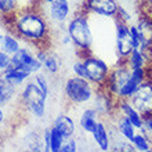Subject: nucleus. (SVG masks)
<instances>
[{
    "mask_svg": "<svg viewBox=\"0 0 152 152\" xmlns=\"http://www.w3.org/2000/svg\"><path fill=\"white\" fill-rule=\"evenodd\" d=\"M8 32H12L21 40L29 44L43 47L51 33V22L44 14L43 8L36 6L20 7L14 14L7 17Z\"/></svg>",
    "mask_w": 152,
    "mask_h": 152,
    "instance_id": "f257e3e1",
    "label": "nucleus"
},
{
    "mask_svg": "<svg viewBox=\"0 0 152 152\" xmlns=\"http://www.w3.org/2000/svg\"><path fill=\"white\" fill-rule=\"evenodd\" d=\"M66 32L71 36L72 46L79 57L90 54L94 44V33L90 24V14L82 8H76L73 15L66 22Z\"/></svg>",
    "mask_w": 152,
    "mask_h": 152,
    "instance_id": "f03ea898",
    "label": "nucleus"
},
{
    "mask_svg": "<svg viewBox=\"0 0 152 152\" xmlns=\"http://www.w3.org/2000/svg\"><path fill=\"white\" fill-rule=\"evenodd\" d=\"M18 98L25 111L31 113L33 118L42 119L46 115V102H47L48 96L44 94V91L37 86V83L33 79H29V82H26L22 86Z\"/></svg>",
    "mask_w": 152,
    "mask_h": 152,
    "instance_id": "7ed1b4c3",
    "label": "nucleus"
},
{
    "mask_svg": "<svg viewBox=\"0 0 152 152\" xmlns=\"http://www.w3.org/2000/svg\"><path fill=\"white\" fill-rule=\"evenodd\" d=\"M96 91L97 87L86 77L73 75L65 80L64 96L69 104L76 105V107L91 102L96 96Z\"/></svg>",
    "mask_w": 152,
    "mask_h": 152,
    "instance_id": "20e7f679",
    "label": "nucleus"
},
{
    "mask_svg": "<svg viewBox=\"0 0 152 152\" xmlns=\"http://www.w3.org/2000/svg\"><path fill=\"white\" fill-rule=\"evenodd\" d=\"M83 60L84 71H86V79L91 82L97 88L104 87L107 80H108L109 72H111V65L98 56H94L93 53L80 57Z\"/></svg>",
    "mask_w": 152,
    "mask_h": 152,
    "instance_id": "39448f33",
    "label": "nucleus"
},
{
    "mask_svg": "<svg viewBox=\"0 0 152 152\" xmlns=\"http://www.w3.org/2000/svg\"><path fill=\"white\" fill-rule=\"evenodd\" d=\"M115 24V51L116 58L119 61H126L129 54L133 51L134 47V42H133L132 33H130V24L123 22L119 20H113Z\"/></svg>",
    "mask_w": 152,
    "mask_h": 152,
    "instance_id": "423d86ee",
    "label": "nucleus"
},
{
    "mask_svg": "<svg viewBox=\"0 0 152 152\" xmlns=\"http://www.w3.org/2000/svg\"><path fill=\"white\" fill-rule=\"evenodd\" d=\"M77 8H82L90 15L115 20L119 8V1L118 0H83L82 6H79Z\"/></svg>",
    "mask_w": 152,
    "mask_h": 152,
    "instance_id": "0eeeda50",
    "label": "nucleus"
},
{
    "mask_svg": "<svg viewBox=\"0 0 152 152\" xmlns=\"http://www.w3.org/2000/svg\"><path fill=\"white\" fill-rule=\"evenodd\" d=\"M11 65L22 71H26L32 76L43 69V62H40L35 57V51L25 46H22L18 51L11 56Z\"/></svg>",
    "mask_w": 152,
    "mask_h": 152,
    "instance_id": "6e6552de",
    "label": "nucleus"
},
{
    "mask_svg": "<svg viewBox=\"0 0 152 152\" xmlns=\"http://www.w3.org/2000/svg\"><path fill=\"white\" fill-rule=\"evenodd\" d=\"M43 8L44 14L48 18L50 22L57 24L62 26L69 21V18L72 17V6L71 1H64V0H56L51 4H48Z\"/></svg>",
    "mask_w": 152,
    "mask_h": 152,
    "instance_id": "1a4fd4ad",
    "label": "nucleus"
},
{
    "mask_svg": "<svg viewBox=\"0 0 152 152\" xmlns=\"http://www.w3.org/2000/svg\"><path fill=\"white\" fill-rule=\"evenodd\" d=\"M132 104L142 116L152 115V82L147 79L141 84L134 96L130 98Z\"/></svg>",
    "mask_w": 152,
    "mask_h": 152,
    "instance_id": "9d476101",
    "label": "nucleus"
},
{
    "mask_svg": "<svg viewBox=\"0 0 152 152\" xmlns=\"http://www.w3.org/2000/svg\"><path fill=\"white\" fill-rule=\"evenodd\" d=\"M91 138L100 151H111V142H112L111 127L108 124H105L104 119H100L97 122L96 127L93 129L91 132Z\"/></svg>",
    "mask_w": 152,
    "mask_h": 152,
    "instance_id": "9b49d317",
    "label": "nucleus"
},
{
    "mask_svg": "<svg viewBox=\"0 0 152 152\" xmlns=\"http://www.w3.org/2000/svg\"><path fill=\"white\" fill-rule=\"evenodd\" d=\"M101 119V115L98 113L94 107H88V108H84L80 113L79 118V127L80 130L86 134H91L93 129L96 127L97 122Z\"/></svg>",
    "mask_w": 152,
    "mask_h": 152,
    "instance_id": "f8f14e48",
    "label": "nucleus"
},
{
    "mask_svg": "<svg viewBox=\"0 0 152 152\" xmlns=\"http://www.w3.org/2000/svg\"><path fill=\"white\" fill-rule=\"evenodd\" d=\"M53 127H56L58 132L62 134L64 138L73 137L76 133V122L72 116L66 115V113H60L56 119L53 120Z\"/></svg>",
    "mask_w": 152,
    "mask_h": 152,
    "instance_id": "ddd939ff",
    "label": "nucleus"
},
{
    "mask_svg": "<svg viewBox=\"0 0 152 152\" xmlns=\"http://www.w3.org/2000/svg\"><path fill=\"white\" fill-rule=\"evenodd\" d=\"M0 76H3L4 79L8 80L10 83H12L14 86H17V87L24 86V84L32 77V75L29 72L22 71V69H20V68H15V66H12V65H10L7 69L1 71Z\"/></svg>",
    "mask_w": 152,
    "mask_h": 152,
    "instance_id": "4468645a",
    "label": "nucleus"
},
{
    "mask_svg": "<svg viewBox=\"0 0 152 152\" xmlns=\"http://www.w3.org/2000/svg\"><path fill=\"white\" fill-rule=\"evenodd\" d=\"M21 46V39H18V36H15L12 32L8 33H0V50L8 53L10 56H12L14 53H17Z\"/></svg>",
    "mask_w": 152,
    "mask_h": 152,
    "instance_id": "2eb2a0df",
    "label": "nucleus"
},
{
    "mask_svg": "<svg viewBox=\"0 0 152 152\" xmlns=\"http://www.w3.org/2000/svg\"><path fill=\"white\" fill-rule=\"evenodd\" d=\"M17 97V86L0 76V107H6Z\"/></svg>",
    "mask_w": 152,
    "mask_h": 152,
    "instance_id": "dca6fc26",
    "label": "nucleus"
},
{
    "mask_svg": "<svg viewBox=\"0 0 152 152\" xmlns=\"http://www.w3.org/2000/svg\"><path fill=\"white\" fill-rule=\"evenodd\" d=\"M126 62L132 69L147 68V65L149 64V56L142 51L141 48H133V51L126 58Z\"/></svg>",
    "mask_w": 152,
    "mask_h": 152,
    "instance_id": "f3484780",
    "label": "nucleus"
},
{
    "mask_svg": "<svg viewBox=\"0 0 152 152\" xmlns=\"http://www.w3.org/2000/svg\"><path fill=\"white\" fill-rule=\"evenodd\" d=\"M132 142H133V145H134V148H136L137 152H151L152 151V142L140 132V130L136 133V136H134Z\"/></svg>",
    "mask_w": 152,
    "mask_h": 152,
    "instance_id": "a211bd4d",
    "label": "nucleus"
},
{
    "mask_svg": "<svg viewBox=\"0 0 152 152\" xmlns=\"http://www.w3.org/2000/svg\"><path fill=\"white\" fill-rule=\"evenodd\" d=\"M18 0H0V15L10 17L18 10Z\"/></svg>",
    "mask_w": 152,
    "mask_h": 152,
    "instance_id": "6ab92c4d",
    "label": "nucleus"
},
{
    "mask_svg": "<svg viewBox=\"0 0 152 152\" xmlns=\"http://www.w3.org/2000/svg\"><path fill=\"white\" fill-rule=\"evenodd\" d=\"M43 69L48 75H57L60 71V61L54 54H48V57L46 58V61L43 62Z\"/></svg>",
    "mask_w": 152,
    "mask_h": 152,
    "instance_id": "aec40b11",
    "label": "nucleus"
},
{
    "mask_svg": "<svg viewBox=\"0 0 152 152\" xmlns=\"http://www.w3.org/2000/svg\"><path fill=\"white\" fill-rule=\"evenodd\" d=\"M65 138L62 137L56 127L51 126V152H61V147L64 144Z\"/></svg>",
    "mask_w": 152,
    "mask_h": 152,
    "instance_id": "412c9836",
    "label": "nucleus"
},
{
    "mask_svg": "<svg viewBox=\"0 0 152 152\" xmlns=\"http://www.w3.org/2000/svg\"><path fill=\"white\" fill-rule=\"evenodd\" d=\"M32 79L35 80V82L37 83V86L43 90L44 94L50 96V82H48L47 76L44 75L42 71H40V72H37V73H35V75L32 76Z\"/></svg>",
    "mask_w": 152,
    "mask_h": 152,
    "instance_id": "4be33fe9",
    "label": "nucleus"
},
{
    "mask_svg": "<svg viewBox=\"0 0 152 152\" xmlns=\"http://www.w3.org/2000/svg\"><path fill=\"white\" fill-rule=\"evenodd\" d=\"M116 20L123 21V22H127V24H133V20L134 17L127 8L123 6V3H119V8H118V14H116Z\"/></svg>",
    "mask_w": 152,
    "mask_h": 152,
    "instance_id": "5701e85b",
    "label": "nucleus"
},
{
    "mask_svg": "<svg viewBox=\"0 0 152 152\" xmlns=\"http://www.w3.org/2000/svg\"><path fill=\"white\" fill-rule=\"evenodd\" d=\"M140 132L152 142V115L144 116L142 124H141V127H140Z\"/></svg>",
    "mask_w": 152,
    "mask_h": 152,
    "instance_id": "b1692460",
    "label": "nucleus"
},
{
    "mask_svg": "<svg viewBox=\"0 0 152 152\" xmlns=\"http://www.w3.org/2000/svg\"><path fill=\"white\" fill-rule=\"evenodd\" d=\"M77 149H79V145H77V141L75 140V137L65 138L64 144L61 147V152H76Z\"/></svg>",
    "mask_w": 152,
    "mask_h": 152,
    "instance_id": "393cba45",
    "label": "nucleus"
},
{
    "mask_svg": "<svg viewBox=\"0 0 152 152\" xmlns=\"http://www.w3.org/2000/svg\"><path fill=\"white\" fill-rule=\"evenodd\" d=\"M72 72L75 76H80V77H86V71H84V64L83 60L79 57V60H76L72 65Z\"/></svg>",
    "mask_w": 152,
    "mask_h": 152,
    "instance_id": "a878e982",
    "label": "nucleus"
},
{
    "mask_svg": "<svg viewBox=\"0 0 152 152\" xmlns=\"http://www.w3.org/2000/svg\"><path fill=\"white\" fill-rule=\"evenodd\" d=\"M10 65H11V56L8 53L0 50V72L7 69Z\"/></svg>",
    "mask_w": 152,
    "mask_h": 152,
    "instance_id": "bb28decb",
    "label": "nucleus"
},
{
    "mask_svg": "<svg viewBox=\"0 0 152 152\" xmlns=\"http://www.w3.org/2000/svg\"><path fill=\"white\" fill-rule=\"evenodd\" d=\"M43 142H44V151L51 152V126L44 129V132H43Z\"/></svg>",
    "mask_w": 152,
    "mask_h": 152,
    "instance_id": "cd10ccee",
    "label": "nucleus"
},
{
    "mask_svg": "<svg viewBox=\"0 0 152 152\" xmlns=\"http://www.w3.org/2000/svg\"><path fill=\"white\" fill-rule=\"evenodd\" d=\"M6 122V112H4V107H0V127L3 126Z\"/></svg>",
    "mask_w": 152,
    "mask_h": 152,
    "instance_id": "c85d7f7f",
    "label": "nucleus"
},
{
    "mask_svg": "<svg viewBox=\"0 0 152 152\" xmlns=\"http://www.w3.org/2000/svg\"><path fill=\"white\" fill-rule=\"evenodd\" d=\"M53 1H56V0H40V7H46L48 4H51Z\"/></svg>",
    "mask_w": 152,
    "mask_h": 152,
    "instance_id": "c756f323",
    "label": "nucleus"
},
{
    "mask_svg": "<svg viewBox=\"0 0 152 152\" xmlns=\"http://www.w3.org/2000/svg\"><path fill=\"white\" fill-rule=\"evenodd\" d=\"M142 1L148 8H152V0H142Z\"/></svg>",
    "mask_w": 152,
    "mask_h": 152,
    "instance_id": "7c9ffc66",
    "label": "nucleus"
},
{
    "mask_svg": "<svg viewBox=\"0 0 152 152\" xmlns=\"http://www.w3.org/2000/svg\"><path fill=\"white\" fill-rule=\"evenodd\" d=\"M149 64H151V62H149ZM151 68H152V64H151ZM147 71H148V79L152 82V71H149V66H148V65H147Z\"/></svg>",
    "mask_w": 152,
    "mask_h": 152,
    "instance_id": "2f4dec72",
    "label": "nucleus"
},
{
    "mask_svg": "<svg viewBox=\"0 0 152 152\" xmlns=\"http://www.w3.org/2000/svg\"><path fill=\"white\" fill-rule=\"evenodd\" d=\"M149 62L152 64V48H151V51H149Z\"/></svg>",
    "mask_w": 152,
    "mask_h": 152,
    "instance_id": "473e14b6",
    "label": "nucleus"
},
{
    "mask_svg": "<svg viewBox=\"0 0 152 152\" xmlns=\"http://www.w3.org/2000/svg\"><path fill=\"white\" fill-rule=\"evenodd\" d=\"M119 3H126V1H129V0H118Z\"/></svg>",
    "mask_w": 152,
    "mask_h": 152,
    "instance_id": "72a5a7b5",
    "label": "nucleus"
},
{
    "mask_svg": "<svg viewBox=\"0 0 152 152\" xmlns=\"http://www.w3.org/2000/svg\"><path fill=\"white\" fill-rule=\"evenodd\" d=\"M64 1H72V0H64Z\"/></svg>",
    "mask_w": 152,
    "mask_h": 152,
    "instance_id": "f704fd0d",
    "label": "nucleus"
}]
</instances>
